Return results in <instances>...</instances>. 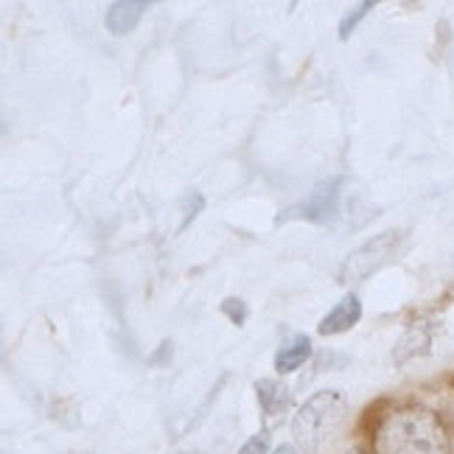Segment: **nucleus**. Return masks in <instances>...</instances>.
Here are the masks:
<instances>
[{
  "mask_svg": "<svg viewBox=\"0 0 454 454\" xmlns=\"http://www.w3.org/2000/svg\"><path fill=\"white\" fill-rule=\"evenodd\" d=\"M376 454H449V441L429 410L404 407L390 412L379 427Z\"/></svg>",
  "mask_w": 454,
  "mask_h": 454,
  "instance_id": "f257e3e1",
  "label": "nucleus"
},
{
  "mask_svg": "<svg viewBox=\"0 0 454 454\" xmlns=\"http://www.w3.org/2000/svg\"><path fill=\"white\" fill-rule=\"evenodd\" d=\"M342 418H345V395L340 390H320L294 415L292 434L303 449L317 451L340 432Z\"/></svg>",
  "mask_w": 454,
  "mask_h": 454,
  "instance_id": "f03ea898",
  "label": "nucleus"
},
{
  "mask_svg": "<svg viewBox=\"0 0 454 454\" xmlns=\"http://www.w3.org/2000/svg\"><path fill=\"white\" fill-rule=\"evenodd\" d=\"M398 241H401L398 231H384V233L373 236L371 241H364L351 255H345L342 267L337 272L340 284H359L364 278H371L376 270L387 264V258L395 253Z\"/></svg>",
  "mask_w": 454,
  "mask_h": 454,
  "instance_id": "7ed1b4c3",
  "label": "nucleus"
},
{
  "mask_svg": "<svg viewBox=\"0 0 454 454\" xmlns=\"http://www.w3.org/2000/svg\"><path fill=\"white\" fill-rule=\"evenodd\" d=\"M340 177L320 183L301 205L286 211V216H301L311 224H331L340 216Z\"/></svg>",
  "mask_w": 454,
  "mask_h": 454,
  "instance_id": "20e7f679",
  "label": "nucleus"
},
{
  "mask_svg": "<svg viewBox=\"0 0 454 454\" xmlns=\"http://www.w3.org/2000/svg\"><path fill=\"white\" fill-rule=\"evenodd\" d=\"M359 320H362V301L356 298V294H345V298L320 320L317 331L323 337L345 334V331H351Z\"/></svg>",
  "mask_w": 454,
  "mask_h": 454,
  "instance_id": "39448f33",
  "label": "nucleus"
},
{
  "mask_svg": "<svg viewBox=\"0 0 454 454\" xmlns=\"http://www.w3.org/2000/svg\"><path fill=\"white\" fill-rule=\"evenodd\" d=\"M146 9H149L146 0H118V4L107 6L104 23H107L110 34H115V37H124V34H129L137 23H141V17L146 14Z\"/></svg>",
  "mask_w": 454,
  "mask_h": 454,
  "instance_id": "423d86ee",
  "label": "nucleus"
},
{
  "mask_svg": "<svg viewBox=\"0 0 454 454\" xmlns=\"http://www.w3.org/2000/svg\"><path fill=\"white\" fill-rule=\"evenodd\" d=\"M432 345V328L429 323H415L404 331V337H401L393 348V359L395 364H404L415 356H424Z\"/></svg>",
  "mask_w": 454,
  "mask_h": 454,
  "instance_id": "0eeeda50",
  "label": "nucleus"
},
{
  "mask_svg": "<svg viewBox=\"0 0 454 454\" xmlns=\"http://www.w3.org/2000/svg\"><path fill=\"white\" fill-rule=\"evenodd\" d=\"M311 356V340L306 334H294L289 337V342H284L281 348H278L275 354V371L286 376V373H294L301 368V364H306Z\"/></svg>",
  "mask_w": 454,
  "mask_h": 454,
  "instance_id": "6e6552de",
  "label": "nucleus"
},
{
  "mask_svg": "<svg viewBox=\"0 0 454 454\" xmlns=\"http://www.w3.org/2000/svg\"><path fill=\"white\" fill-rule=\"evenodd\" d=\"M255 393H258V404L264 410V415H281L289 407V387L284 381L275 379H261L255 381Z\"/></svg>",
  "mask_w": 454,
  "mask_h": 454,
  "instance_id": "1a4fd4ad",
  "label": "nucleus"
},
{
  "mask_svg": "<svg viewBox=\"0 0 454 454\" xmlns=\"http://www.w3.org/2000/svg\"><path fill=\"white\" fill-rule=\"evenodd\" d=\"M376 9V4L373 0H362V4H356V6H351L345 14H342V20H340V40H351V34L356 31V26L368 17L371 12Z\"/></svg>",
  "mask_w": 454,
  "mask_h": 454,
  "instance_id": "9d476101",
  "label": "nucleus"
},
{
  "mask_svg": "<svg viewBox=\"0 0 454 454\" xmlns=\"http://www.w3.org/2000/svg\"><path fill=\"white\" fill-rule=\"evenodd\" d=\"M219 309H222V314L233 325H244V323H247V317H250V306L244 303L241 298H224Z\"/></svg>",
  "mask_w": 454,
  "mask_h": 454,
  "instance_id": "9b49d317",
  "label": "nucleus"
},
{
  "mask_svg": "<svg viewBox=\"0 0 454 454\" xmlns=\"http://www.w3.org/2000/svg\"><path fill=\"white\" fill-rule=\"evenodd\" d=\"M390 407V401L387 398H381V401H376V404H371L368 410H364V415H362V429H376L379 432V427L387 421V418H381V412Z\"/></svg>",
  "mask_w": 454,
  "mask_h": 454,
  "instance_id": "f8f14e48",
  "label": "nucleus"
},
{
  "mask_svg": "<svg viewBox=\"0 0 454 454\" xmlns=\"http://www.w3.org/2000/svg\"><path fill=\"white\" fill-rule=\"evenodd\" d=\"M270 451V434L261 432V434H253L250 441H244V446L239 449V454H267Z\"/></svg>",
  "mask_w": 454,
  "mask_h": 454,
  "instance_id": "ddd939ff",
  "label": "nucleus"
},
{
  "mask_svg": "<svg viewBox=\"0 0 454 454\" xmlns=\"http://www.w3.org/2000/svg\"><path fill=\"white\" fill-rule=\"evenodd\" d=\"M272 454H298V449H294L292 443H284V446H278Z\"/></svg>",
  "mask_w": 454,
  "mask_h": 454,
  "instance_id": "4468645a",
  "label": "nucleus"
},
{
  "mask_svg": "<svg viewBox=\"0 0 454 454\" xmlns=\"http://www.w3.org/2000/svg\"><path fill=\"white\" fill-rule=\"evenodd\" d=\"M174 454H197V451H174Z\"/></svg>",
  "mask_w": 454,
  "mask_h": 454,
  "instance_id": "2eb2a0df",
  "label": "nucleus"
}]
</instances>
